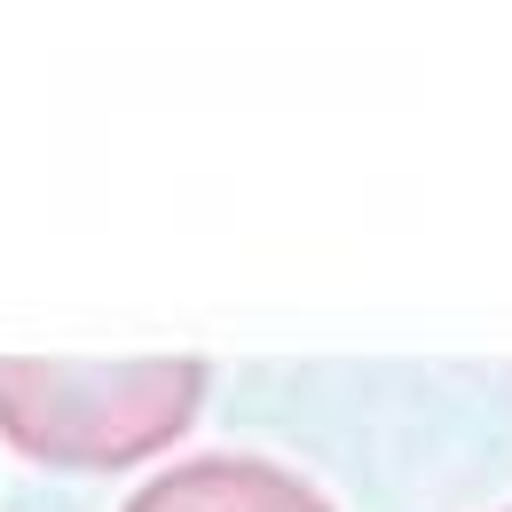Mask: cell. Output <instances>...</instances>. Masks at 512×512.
I'll return each instance as SVG.
<instances>
[{
    "label": "cell",
    "mask_w": 512,
    "mask_h": 512,
    "mask_svg": "<svg viewBox=\"0 0 512 512\" xmlns=\"http://www.w3.org/2000/svg\"><path fill=\"white\" fill-rule=\"evenodd\" d=\"M505 512H512V505H505Z\"/></svg>",
    "instance_id": "obj_3"
},
{
    "label": "cell",
    "mask_w": 512,
    "mask_h": 512,
    "mask_svg": "<svg viewBox=\"0 0 512 512\" xmlns=\"http://www.w3.org/2000/svg\"><path fill=\"white\" fill-rule=\"evenodd\" d=\"M119 512H339V505L276 457L213 449V457H182V465L150 473Z\"/></svg>",
    "instance_id": "obj_2"
},
{
    "label": "cell",
    "mask_w": 512,
    "mask_h": 512,
    "mask_svg": "<svg viewBox=\"0 0 512 512\" xmlns=\"http://www.w3.org/2000/svg\"><path fill=\"white\" fill-rule=\"evenodd\" d=\"M205 410L197 355H0V442L56 473H127L182 442Z\"/></svg>",
    "instance_id": "obj_1"
}]
</instances>
